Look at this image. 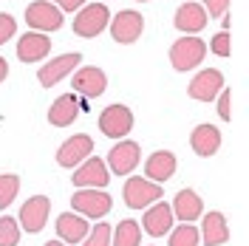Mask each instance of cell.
Wrapping results in <instances>:
<instances>
[{
	"mask_svg": "<svg viewBox=\"0 0 249 246\" xmlns=\"http://www.w3.org/2000/svg\"><path fill=\"white\" fill-rule=\"evenodd\" d=\"M204 54H207V43L190 34H184L181 40H176L170 46V62L176 71H193L196 65H201Z\"/></svg>",
	"mask_w": 249,
	"mask_h": 246,
	"instance_id": "obj_1",
	"label": "cell"
},
{
	"mask_svg": "<svg viewBox=\"0 0 249 246\" xmlns=\"http://www.w3.org/2000/svg\"><path fill=\"white\" fill-rule=\"evenodd\" d=\"M110 23V12L105 3H88L79 9L77 20H74V34L77 37H99L102 31L108 29Z\"/></svg>",
	"mask_w": 249,
	"mask_h": 246,
	"instance_id": "obj_2",
	"label": "cell"
},
{
	"mask_svg": "<svg viewBox=\"0 0 249 246\" xmlns=\"http://www.w3.org/2000/svg\"><path fill=\"white\" fill-rule=\"evenodd\" d=\"M122 198L130 210H144V207H150V204L161 198V184H153V181L139 178V176L127 178L122 187Z\"/></svg>",
	"mask_w": 249,
	"mask_h": 246,
	"instance_id": "obj_3",
	"label": "cell"
},
{
	"mask_svg": "<svg viewBox=\"0 0 249 246\" xmlns=\"http://www.w3.org/2000/svg\"><path fill=\"white\" fill-rule=\"evenodd\" d=\"M108 29H110V37H113L116 43L130 46V43L139 40L142 31H144V17H142L139 12H133V9H124V12H119L116 17H110Z\"/></svg>",
	"mask_w": 249,
	"mask_h": 246,
	"instance_id": "obj_4",
	"label": "cell"
},
{
	"mask_svg": "<svg viewBox=\"0 0 249 246\" xmlns=\"http://www.w3.org/2000/svg\"><path fill=\"white\" fill-rule=\"evenodd\" d=\"M71 181L79 187V190H102V187L110 181V173H108V164L96 156H88L79 167H74V176Z\"/></svg>",
	"mask_w": 249,
	"mask_h": 246,
	"instance_id": "obj_5",
	"label": "cell"
},
{
	"mask_svg": "<svg viewBox=\"0 0 249 246\" xmlns=\"http://www.w3.org/2000/svg\"><path fill=\"white\" fill-rule=\"evenodd\" d=\"M99 130L108 139H124L133 130V113L127 105H108V108L99 113Z\"/></svg>",
	"mask_w": 249,
	"mask_h": 246,
	"instance_id": "obj_6",
	"label": "cell"
},
{
	"mask_svg": "<svg viewBox=\"0 0 249 246\" xmlns=\"http://www.w3.org/2000/svg\"><path fill=\"white\" fill-rule=\"evenodd\" d=\"M221 91H224V74L218 68L198 71L196 77L190 79V85H187L190 99H196V102H213V99H218Z\"/></svg>",
	"mask_w": 249,
	"mask_h": 246,
	"instance_id": "obj_7",
	"label": "cell"
},
{
	"mask_svg": "<svg viewBox=\"0 0 249 246\" xmlns=\"http://www.w3.org/2000/svg\"><path fill=\"white\" fill-rule=\"evenodd\" d=\"M26 23L40 34L62 29V12L51 3V0H34L29 9H26Z\"/></svg>",
	"mask_w": 249,
	"mask_h": 246,
	"instance_id": "obj_8",
	"label": "cell"
},
{
	"mask_svg": "<svg viewBox=\"0 0 249 246\" xmlns=\"http://www.w3.org/2000/svg\"><path fill=\"white\" fill-rule=\"evenodd\" d=\"M71 207L82 218H105L110 212V207H113V201L102 190H77L71 195Z\"/></svg>",
	"mask_w": 249,
	"mask_h": 246,
	"instance_id": "obj_9",
	"label": "cell"
},
{
	"mask_svg": "<svg viewBox=\"0 0 249 246\" xmlns=\"http://www.w3.org/2000/svg\"><path fill=\"white\" fill-rule=\"evenodd\" d=\"M139 156H142V147L130 139H122L110 147L108 153V173L113 176H130L136 164H139Z\"/></svg>",
	"mask_w": 249,
	"mask_h": 246,
	"instance_id": "obj_10",
	"label": "cell"
},
{
	"mask_svg": "<svg viewBox=\"0 0 249 246\" xmlns=\"http://www.w3.org/2000/svg\"><path fill=\"white\" fill-rule=\"evenodd\" d=\"M79 62H82V54H77V51L62 54V57H54V60H48L46 65H40L37 79H40V85H43V88H54L60 79H65L74 68H77Z\"/></svg>",
	"mask_w": 249,
	"mask_h": 246,
	"instance_id": "obj_11",
	"label": "cell"
},
{
	"mask_svg": "<svg viewBox=\"0 0 249 246\" xmlns=\"http://www.w3.org/2000/svg\"><path fill=\"white\" fill-rule=\"evenodd\" d=\"M93 153V139L85 136V133H77V136L65 139L60 144V150H57V164L60 167H79L88 156Z\"/></svg>",
	"mask_w": 249,
	"mask_h": 246,
	"instance_id": "obj_12",
	"label": "cell"
},
{
	"mask_svg": "<svg viewBox=\"0 0 249 246\" xmlns=\"http://www.w3.org/2000/svg\"><path fill=\"white\" fill-rule=\"evenodd\" d=\"M48 212H51V201H48V195H31L23 207H20V227L26 232H40L43 227H46L48 221Z\"/></svg>",
	"mask_w": 249,
	"mask_h": 246,
	"instance_id": "obj_13",
	"label": "cell"
},
{
	"mask_svg": "<svg viewBox=\"0 0 249 246\" xmlns=\"http://www.w3.org/2000/svg\"><path fill=\"white\" fill-rule=\"evenodd\" d=\"M74 91L79 96H85V99H96V96H102L105 88H108V77H105V71L102 68H93V65H85V68H79L77 74H74Z\"/></svg>",
	"mask_w": 249,
	"mask_h": 246,
	"instance_id": "obj_14",
	"label": "cell"
},
{
	"mask_svg": "<svg viewBox=\"0 0 249 246\" xmlns=\"http://www.w3.org/2000/svg\"><path fill=\"white\" fill-rule=\"evenodd\" d=\"M48 51H51V40H48V34L29 31V34H23L20 43H17V60L20 62H40V60H46L48 57Z\"/></svg>",
	"mask_w": 249,
	"mask_h": 246,
	"instance_id": "obj_15",
	"label": "cell"
},
{
	"mask_svg": "<svg viewBox=\"0 0 249 246\" xmlns=\"http://www.w3.org/2000/svg\"><path fill=\"white\" fill-rule=\"evenodd\" d=\"M190 147L196 150V156H201V158L215 156L218 147H221V133H218V127L215 124H196L193 133H190Z\"/></svg>",
	"mask_w": 249,
	"mask_h": 246,
	"instance_id": "obj_16",
	"label": "cell"
},
{
	"mask_svg": "<svg viewBox=\"0 0 249 246\" xmlns=\"http://www.w3.org/2000/svg\"><path fill=\"white\" fill-rule=\"evenodd\" d=\"M77 116H79L77 93H62V96H57L51 102V108H48V124H54V127H68Z\"/></svg>",
	"mask_w": 249,
	"mask_h": 246,
	"instance_id": "obj_17",
	"label": "cell"
},
{
	"mask_svg": "<svg viewBox=\"0 0 249 246\" xmlns=\"http://www.w3.org/2000/svg\"><path fill=\"white\" fill-rule=\"evenodd\" d=\"M142 224H144V232L147 235H153V238H161V235H167L173 227V210L170 204H164V201H156L153 207H147V212L142 218Z\"/></svg>",
	"mask_w": 249,
	"mask_h": 246,
	"instance_id": "obj_18",
	"label": "cell"
},
{
	"mask_svg": "<svg viewBox=\"0 0 249 246\" xmlns=\"http://www.w3.org/2000/svg\"><path fill=\"white\" fill-rule=\"evenodd\" d=\"M176 29L184 31V34H196V31H201L210 20H207V12H204L201 3H181L178 9H176Z\"/></svg>",
	"mask_w": 249,
	"mask_h": 246,
	"instance_id": "obj_19",
	"label": "cell"
},
{
	"mask_svg": "<svg viewBox=\"0 0 249 246\" xmlns=\"http://www.w3.org/2000/svg\"><path fill=\"white\" fill-rule=\"evenodd\" d=\"M170 210H173V218H178L181 224H193L196 218H201L204 204H201L196 190H178Z\"/></svg>",
	"mask_w": 249,
	"mask_h": 246,
	"instance_id": "obj_20",
	"label": "cell"
},
{
	"mask_svg": "<svg viewBox=\"0 0 249 246\" xmlns=\"http://www.w3.org/2000/svg\"><path fill=\"white\" fill-rule=\"evenodd\" d=\"M176 156L170 150H156L150 158H147V164H144V176H147V181H153V184H164L167 178H173V173H176Z\"/></svg>",
	"mask_w": 249,
	"mask_h": 246,
	"instance_id": "obj_21",
	"label": "cell"
},
{
	"mask_svg": "<svg viewBox=\"0 0 249 246\" xmlns=\"http://www.w3.org/2000/svg\"><path fill=\"white\" fill-rule=\"evenodd\" d=\"M88 232H91L88 218L74 215V212H62L57 218V235H60L62 244H79V241H85Z\"/></svg>",
	"mask_w": 249,
	"mask_h": 246,
	"instance_id": "obj_22",
	"label": "cell"
},
{
	"mask_svg": "<svg viewBox=\"0 0 249 246\" xmlns=\"http://www.w3.org/2000/svg\"><path fill=\"white\" fill-rule=\"evenodd\" d=\"M198 238L204 241V246H224L230 241V227H227V218L221 212H207L201 221V232Z\"/></svg>",
	"mask_w": 249,
	"mask_h": 246,
	"instance_id": "obj_23",
	"label": "cell"
},
{
	"mask_svg": "<svg viewBox=\"0 0 249 246\" xmlns=\"http://www.w3.org/2000/svg\"><path fill=\"white\" fill-rule=\"evenodd\" d=\"M110 241L113 246H139L142 244V229L136 221H122V224H116V232H110Z\"/></svg>",
	"mask_w": 249,
	"mask_h": 246,
	"instance_id": "obj_24",
	"label": "cell"
},
{
	"mask_svg": "<svg viewBox=\"0 0 249 246\" xmlns=\"http://www.w3.org/2000/svg\"><path fill=\"white\" fill-rule=\"evenodd\" d=\"M17 193H20V178H17L15 173L0 176V210H6L17 198Z\"/></svg>",
	"mask_w": 249,
	"mask_h": 246,
	"instance_id": "obj_25",
	"label": "cell"
},
{
	"mask_svg": "<svg viewBox=\"0 0 249 246\" xmlns=\"http://www.w3.org/2000/svg\"><path fill=\"white\" fill-rule=\"evenodd\" d=\"M20 241V224L12 215L0 218V246H17Z\"/></svg>",
	"mask_w": 249,
	"mask_h": 246,
	"instance_id": "obj_26",
	"label": "cell"
},
{
	"mask_svg": "<svg viewBox=\"0 0 249 246\" xmlns=\"http://www.w3.org/2000/svg\"><path fill=\"white\" fill-rule=\"evenodd\" d=\"M170 246H198V229L193 224H181L178 229H173Z\"/></svg>",
	"mask_w": 249,
	"mask_h": 246,
	"instance_id": "obj_27",
	"label": "cell"
},
{
	"mask_svg": "<svg viewBox=\"0 0 249 246\" xmlns=\"http://www.w3.org/2000/svg\"><path fill=\"white\" fill-rule=\"evenodd\" d=\"M110 224H96L88 235H85V246H110Z\"/></svg>",
	"mask_w": 249,
	"mask_h": 246,
	"instance_id": "obj_28",
	"label": "cell"
},
{
	"mask_svg": "<svg viewBox=\"0 0 249 246\" xmlns=\"http://www.w3.org/2000/svg\"><path fill=\"white\" fill-rule=\"evenodd\" d=\"M210 48H213V54H218V57H230V51H232L230 31H221V34H215V37H213V43H210Z\"/></svg>",
	"mask_w": 249,
	"mask_h": 246,
	"instance_id": "obj_29",
	"label": "cell"
},
{
	"mask_svg": "<svg viewBox=\"0 0 249 246\" xmlns=\"http://www.w3.org/2000/svg\"><path fill=\"white\" fill-rule=\"evenodd\" d=\"M15 34H17V20L12 15H3V12H0V46L9 43Z\"/></svg>",
	"mask_w": 249,
	"mask_h": 246,
	"instance_id": "obj_30",
	"label": "cell"
},
{
	"mask_svg": "<svg viewBox=\"0 0 249 246\" xmlns=\"http://www.w3.org/2000/svg\"><path fill=\"white\" fill-rule=\"evenodd\" d=\"M218 116H221L224 122L232 119V91H230V88H224V91L218 93Z\"/></svg>",
	"mask_w": 249,
	"mask_h": 246,
	"instance_id": "obj_31",
	"label": "cell"
},
{
	"mask_svg": "<svg viewBox=\"0 0 249 246\" xmlns=\"http://www.w3.org/2000/svg\"><path fill=\"white\" fill-rule=\"evenodd\" d=\"M204 3H207L204 12H207L210 17H221L227 9H230V0H204Z\"/></svg>",
	"mask_w": 249,
	"mask_h": 246,
	"instance_id": "obj_32",
	"label": "cell"
},
{
	"mask_svg": "<svg viewBox=\"0 0 249 246\" xmlns=\"http://www.w3.org/2000/svg\"><path fill=\"white\" fill-rule=\"evenodd\" d=\"M60 12H77V9H82L85 6V0H51Z\"/></svg>",
	"mask_w": 249,
	"mask_h": 246,
	"instance_id": "obj_33",
	"label": "cell"
},
{
	"mask_svg": "<svg viewBox=\"0 0 249 246\" xmlns=\"http://www.w3.org/2000/svg\"><path fill=\"white\" fill-rule=\"evenodd\" d=\"M6 77H9V62H6L3 57H0V82H3Z\"/></svg>",
	"mask_w": 249,
	"mask_h": 246,
	"instance_id": "obj_34",
	"label": "cell"
},
{
	"mask_svg": "<svg viewBox=\"0 0 249 246\" xmlns=\"http://www.w3.org/2000/svg\"><path fill=\"white\" fill-rule=\"evenodd\" d=\"M43 246H65L62 241H48V244H43Z\"/></svg>",
	"mask_w": 249,
	"mask_h": 246,
	"instance_id": "obj_35",
	"label": "cell"
},
{
	"mask_svg": "<svg viewBox=\"0 0 249 246\" xmlns=\"http://www.w3.org/2000/svg\"><path fill=\"white\" fill-rule=\"evenodd\" d=\"M139 3H147V0H139Z\"/></svg>",
	"mask_w": 249,
	"mask_h": 246,
	"instance_id": "obj_36",
	"label": "cell"
}]
</instances>
